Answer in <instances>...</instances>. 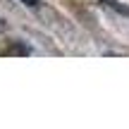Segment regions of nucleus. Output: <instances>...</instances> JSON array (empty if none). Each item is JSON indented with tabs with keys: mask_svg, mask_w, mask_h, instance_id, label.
Masks as SVG:
<instances>
[{
	"mask_svg": "<svg viewBox=\"0 0 129 129\" xmlns=\"http://www.w3.org/2000/svg\"><path fill=\"white\" fill-rule=\"evenodd\" d=\"M22 3H24V5H31V7H36V5H38V0H22Z\"/></svg>",
	"mask_w": 129,
	"mask_h": 129,
	"instance_id": "nucleus-1",
	"label": "nucleus"
}]
</instances>
